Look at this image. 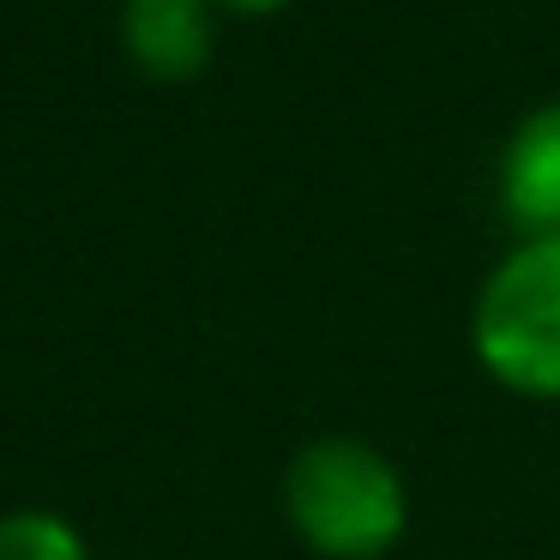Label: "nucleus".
<instances>
[{
	"label": "nucleus",
	"mask_w": 560,
	"mask_h": 560,
	"mask_svg": "<svg viewBox=\"0 0 560 560\" xmlns=\"http://www.w3.org/2000/svg\"><path fill=\"white\" fill-rule=\"evenodd\" d=\"M283 506L302 542L326 560H380L404 536V476L368 440H307L283 470Z\"/></svg>",
	"instance_id": "1"
},
{
	"label": "nucleus",
	"mask_w": 560,
	"mask_h": 560,
	"mask_svg": "<svg viewBox=\"0 0 560 560\" xmlns=\"http://www.w3.org/2000/svg\"><path fill=\"white\" fill-rule=\"evenodd\" d=\"M470 343L500 386L560 398V235L512 247L488 271L476 290Z\"/></svg>",
	"instance_id": "2"
},
{
	"label": "nucleus",
	"mask_w": 560,
	"mask_h": 560,
	"mask_svg": "<svg viewBox=\"0 0 560 560\" xmlns=\"http://www.w3.org/2000/svg\"><path fill=\"white\" fill-rule=\"evenodd\" d=\"M500 206L524 242L560 235V103H542L512 127L500 158Z\"/></svg>",
	"instance_id": "3"
},
{
	"label": "nucleus",
	"mask_w": 560,
	"mask_h": 560,
	"mask_svg": "<svg viewBox=\"0 0 560 560\" xmlns=\"http://www.w3.org/2000/svg\"><path fill=\"white\" fill-rule=\"evenodd\" d=\"M121 43L145 73L187 79L211 55V13H206V0H127Z\"/></svg>",
	"instance_id": "4"
},
{
	"label": "nucleus",
	"mask_w": 560,
	"mask_h": 560,
	"mask_svg": "<svg viewBox=\"0 0 560 560\" xmlns=\"http://www.w3.org/2000/svg\"><path fill=\"white\" fill-rule=\"evenodd\" d=\"M0 560H85V542L55 512H7L0 518Z\"/></svg>",
	"instance_id": "5"
},
{
	"label": "nucleus",
	"mask_w": 560,
	"mask_h": 560,
	"mask_svg": "<svg viewBox=\"0 0 560 560\" xmlns=\"http://www.w3.org/2000/svg\"><path fill=\"white\" fill-rule=\"evenodd\" d=\"M230 7H247V13H266V7H283V0H230Z\"/></svg>",
	"instance_id": "6"
}]
</instances>
